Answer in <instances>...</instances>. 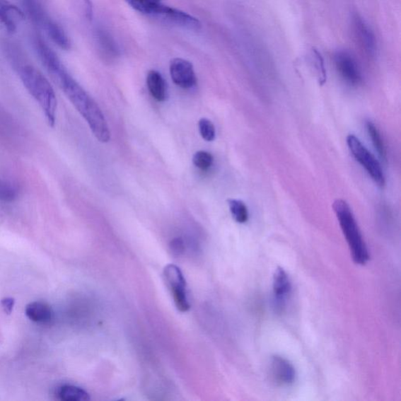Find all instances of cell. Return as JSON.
<instances>
[{
  "label": "cell",
  "mask_w": 401,
  "mask_h": 401,
  "mask_svg": "<svg viewBox=\"0 0 401 401\" xmlns=\"http://www.w3.org/2000/svg\"><path fill=\"white\" fill-rule=\"evenodd\" d=\"M155 16L189 30H199L202 27L199 19L190 16L186 12L162 4L158 6Z\"/></svg>",
  "instance_id": "9"
},
{
  "label": "cell",
  "mask_w": 401,
  "mask_h": 401,
  "mask_svg": "<svg viewBox=\"0 0 401 401\" xmlns=\"http://www.w3.org/2000/svg\"><path fill=\"white\" fill-rule=\"evenodd\" d=\"M366 127L368 135L371 137V142H373L374 147L378 152V155L380 156L384 161H385L386 149L380 132H379V130L373 122H367Z\"/></svg>",
  "instance_id": "18"
},
{
  "label": "cell",
  "mask_w": 401,
  "mask_h": 401,
  "mask_svg": "<svg viewBox=\"0 0 401 401\" xmlns=\"http://www.w3.org/2000/svg\"><path fill=\"white\" fill-rule=\"evenodd\" d=\"M19 77L31 96L37 102L50 127L56 121L57 100L52 86L42 73L33 65L21 63L16 68Z\"/></svg>",
  "instance_id": "2"
},
{
  "label": "cell",
  "mask_w": 401,
  "mask_h": 401,
  "mask_svg": "<svg viewBox=\"0 0 401 401\" xmlns=\"http://www.w3.org/2000/svg\"><path fill=\"white\" fill-rule=\"evenodd\" d=\"M98 40L100 49L105 54L115 57L118 55L119 50L115 42L103 29L98 31Z\"/></svg>",
  "instance_id": "20"
},
{
  "label": "cell",
  "mask_w": 401,
  "mask_h": 401,
  "mask_svg": "<svg viewBox=\"0 0 401 401\" xmlns=\"http://www.w3.org/2000/svg\"><path fill=\"white\" fill-rule=\"evenodd\" d=\"M354 31L360 45L368 55L375 57L377 53V42L375 35L371 28L359 17L354 18Z\"/></svg>",
  "instance_id": "13"
},
{
  "label": "cell",
  "mask_w": 401,
  "mask_h": 401,
  "mask_svg": "<svg viewBox=\"0 0 401 401\" xmlns=\"http://www.w3.org/2000/svg\"><path fill=\"white\" fill-rule=\"evenodd\" d=\"M228 202L231 214L237 223H245L249 221V211L243 201L231 199Z\"/></svg>",
  "instance_id": "19"
},
{
  "label": "cell",
  "mask_w": 401,
  "mask_h": 401,
  "mask_svg": "<svg viewBox=\"0 0 401 401\" xmlns=\"http://www.w3.org/2000/svg\"><path fill=\"white\" fill-rule=\"evenodd\" d=\"M312 59L313 66H315L318 82L320 85H324L327 80L326 70L325 68L324 60L322 54L316 49L312 50Z\"/></svg>",
  "instance_id": "21"
},
{
  "label": "cell",
  "mask_w": 401,
  "mask_h": 401,
  "mask_svg": "<svg viewBox=\"0 0 401 401\" xmlns=\"http://www.w3.org/2000/svg\"><path fill=\"white\" fill-rule=\"evenodd\" d=\"M18 189L7 182L0 181V201L12 202L17 199Z\"/></svg>",
  "instance_id": "23"
},
{
  "label": "cell",
  "mask_w": 401,
  "mask_h": 401,
  "mask_svg": "<svg viewBox=\"0 0 401 401\" xmlns=\"http://www.w3.org/2000/svg\"><path fill=\"white\" fill-rule=\"evenodd\" d=\"M26 316L38 324H49L54 318V311L46 303L33 302L25 308Z\"/></svg>",
  "instance_id": "14"
},
{
  "label": "cell",
  "mask_w": 401,
  "mask_h": 401,
  "mask_svg": "<svg viewBox=\"0 0 401 401\" xmlns=\"http://www.w3.org/2000/svg\"><path fill=\"white\" fill-rule=\"evenodd\" d=\"M170 71L173 83L181 88H192L197 83L193 64L183 58H174L170 62Z\"/></svg>",
  "instance_id": "10"
},
{
  "label": "cell",
  "mask_w": 401,
  "mask_h": 401,
  "mask_svg": "<svg viewBox=\"0 0 401 401\" xmlns=\"http://www.w3.org/2000/svg\"><path fill=\"white\" fill-rule=\"evenodd\" d=\"M291 282L287 272L281 267L276 269L273 279V303L277 313L281 315L291 294Z\"/></svg>",
  "instance_id": "7"
},
{
  "label": "cell",
  "mask_w": 401,
  "mask_h": 401,
  "mask_svg": "<svg viewBox=\"0 0 401 401\" xmlns=\"http://www.w3.org/2000/svg\"><path fill=\"white\" fill-rule=\"evenodd\" d=\"M26 11L33 23L37 25L57 47L68 50L71 48V42L64 29L35 0H25Z\"/></svg>",
  "instance_id": "4"
},
{
  "label": "cell",
  "mask_w": 401,
  "mask_h": 401,
  "mask_svg": "<svg viewBox=\"0 0 401 401\" xmlns=\"http://www.w3.org/2000/svg\"><path fill=\"white\" fill-rule=\"evenodd\" d=\"M335 67L344 81L352 86L362 83V75L354 58L345 51H339L335 55Z\"/></svg>",
  "instance_id": "8"
},
{
  "label": "cell",
  "mask_w": 401,
  "mask_h": 401,
  "mask_svg": "<svg viewBox=\"0 0 401 401\" xmlns=\"http://www.w3.org/2000/svg\"><path fill=\"white\" fill-rule=\"evenodd\" d=\"M147 86L151 96L156 100L163 102L167 99V84L158 71L151 70L149 72Z\"/></svg>",
  "instance_id": "15"
},
{
  "label": "cell",
  "mask_w": 401,
  "mask_h": 401,
  "mask_svg": "<svg viewBox=\"0 0 401 401\" xmlns=\"http://www.w3.org/2000/svg\"><path fill=\"white\" fill-rule=\"evenodd\" d=\"M58 399L64 401H86L90 400L89 393L76 385H64L57 390Z\"/></svg>",
  "instance_id": "16"
},
{
  "label": "cell",
  "mask_w": 401,
  "mask_h": 401,
  "mask_svg": "<svg viewBox=\"0 0 401 401\" xmlns=\"http://www.w3.org/2000/svg\"><path fill=\"white\" fill-rule=\"evenodd\" d=\"M25 18L23 11L8 0H0V24L11 33L17 30L18 24Z\"/></svg>",
  "instance_id": "12"
},
{
  "label": "cell",
  "mask_w": 401,
  "mask_h": 401,
  "mask_svg": "<svg viewBox=\"0 0 401 401\" xmlns=\"http://www.w3.org/2000/svg\"><path fill=\"white\" fill-rule=\"evenodd\" d=\"M347 142L349 151L356 161L366 170L376 185L383 187L385 185V175L380 163L376 157L354 134H349L347 136Z\"/></svg>",
  "instance_id": "5"
},
{
  "label": "cell",
  "mask_w": 401,
  "mask_h": 401,
  "mask_svg": "<svg viewBox=\"0 0 401 401\" xmlns=\"http://www.w3.org/2000/svg\"><path fill=\"white\" fill-rule=\"evenodd\" d=\"M132 8L146 16H154L161 0H125Z\"/></svg>",
  "instance_id": "17"
},
{
  "label": "cell",
  "mask_w": 401,
  "mask_h": 401,
  "mask_svg": "<svg viewBox=\"0 0 401 401\" xmlns=\"http://www.w3.org/2000/svg\"><path fill=\"white\" fill-rule=\"evenodd\" d=\"M199 132L204 140L213 141L216 136V129L212 122L202 118L199 122Z\"/></svg>",
  "instance_id": "24"
},
{
  "label": "cell",
  "mask_w": 401,
  "mask_h": 401,
  "mask_svg": "<svg viewBox=\"0 0 401 401\" xmlns=\"http://www.w3.org/2000/svg\"><path fill=\"white\" fill-rule=\"evenodd\" d=\"M333 209L346 238L354 262L357 265H367L370 260L369 251L351 207L344 200L337 199L333 203Z\"/></svg>",
  "instance_id": "3"
},
{
  "label": "cell",
  "mask_w": 401,
  "mask_h": 401,
  "mask_svg": "<svg viewBox=\"0 0 401 401\" xmlns=\"http://www.w3.org/2000/svg\"><path fill=\"white\" fill-rule=\"evenodd\" d=\"M83 116L95 136L101 143H107L111 139L107 121L100 108L88 93L73 79L68 71L56 81Z\"/></svg>",
  "instance_id": "1"
},
{
  "label": "cell",
  "mask_w": 401,
  "mask_h": 401,
  "mask_svg": "<svg viewBox=\"0 0 401 401\" xmlns=\"http://www.w3.org/2000/svg\"><path fill=\"white\" fill-rule=\"evenodd\" d=\"M164 278L171 291L175 305L180 312L189 310L190 306L186 291V280L180 269L176 265H170L164 269Z\"/></svg>",
  "instance_id": "6"
},
{
  "label": "cell",
  "mask_w": 401,
  "mask_h": 401,
  "mask_svg": "<svg viewBox=\"0 0 401 401\" xmlns=\"http://www.w3.org/2000/svg\"><path fill=\"white\" fill-rule=\"evenodd\" d=\"M171 250L176 255H180L185 252V246L183 240L176 238L172 240Z\"/></svg>",
  "instance_id": "25"
},
{
  "label": "cell",
  "mask_w": 401,
  "mask_h": 401,
  "mask_svg": "<svg viewBox=\"0 0 401 401\" xmlns=\"http://www.w3.org/2000/svg\"><path fill=\"white\" fill-rule=\"evenodd\" d=\"M193 163L199 169L207 170L213 165L214 157L207 151H199L194 155Z\"/></svg>",
  "instance_id": "22"
},
{
  "label": "cell",
  "mask_w": 401,
  "mask_h": 401,
  "mask_svg": "<svg viewBox=\"0 0 401 401\" xmlns=\"http://www.w3.org/2000/svg\"><path fill=\"white\" fill-rule=\"evenodd\" d=\"M269 374L279 385H290L296 381V371L289 361L281 356H274L269 364Z\"/></svg>",
  "instance_id": "11"
},
{
  "label": "cell",
  "mask_w": 401,
  "mask_h": 401,
  "mask_svg": "<svg viewBox=\"0 0 401 401\" xmlns=\"http://www.w3.org/2000/svg\"><path fill=\"white\" fill-rule=\"evenodd\" d=\"M14 304H16V300L13 298H4L1 301L3 309L7 315H11L13 309Z\"/></svg>",
  "instance_id": "26"
}]
</instances>
